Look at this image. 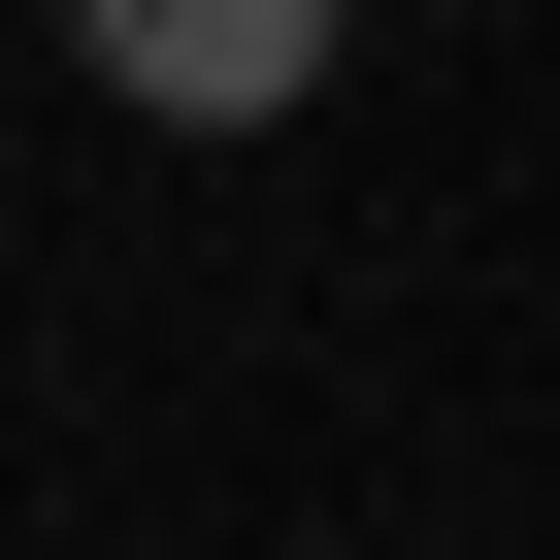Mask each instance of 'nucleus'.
I'll return each instance as SVG.
<instances>
[{
	"label": "nucleus",
	"mask_w": 560,
	"mask_h": 560,
	"mask_svg": "<svg viewBox=\"0 0 560 560\" xmlns=\"http://www.w3.org/2000/svg\"><path fill=\"white\" fill-rule=\"evenodd\" d=\"M67 67H100L132 132H298V100H330V0H67Z\"/></svg>",
	"instance_id": "f257e3e1"
}]
</instances>
